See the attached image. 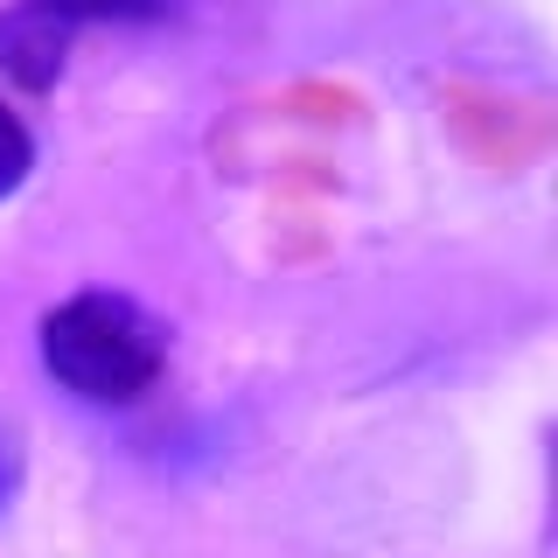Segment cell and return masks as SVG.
Wrapping results in <instances>:
<instances>
[{
    "label": "cell",
    "mask_w": 558,
    "mask_h": 558,
    "mask_svg": "<svg viewBox=\"0 0 558 558\" xmlns=\"http://www.w3.org/2000/svg\"><path fill=\"white\" fill-rule=\"evenodd\" d=\"M43 371L77 405H140L168 371V328L126 293H70L43 314Z\"/></svg>",
    "instance_id": "obj_1"
},
{
    "label": "cell",
    "mask_w": 558,
    "mask_h": 558,
    "mask_svg": "<svg viewBox=\"0 0 558 558\" xmlns=\"http://www.w3.org/2000/svg\"><path fill=\"white\" fill-rule=\"evenodd\" d=\"M168 0H14L0 14V70L22 92H49L63 77V49L84 22H161Z\"/></svg>",
    "instance_id": "obj_2"
},
{
    "label": "cell",
    "mask_w": 558,
    "mask_h": 558,
    "mask_svg": "<svg viewBox=\"0 0 558 558\" xmlns=\"http://www.w3.org/2000/svg\"><path fill=\"white\" fill-rule=\"evenodd\" d=\"M28 168H35V133L22 126V112L0 98V203L28 182Z\"/></svg>",
    "instance_id": "obj_3"
},
{
    "label": "cell",
    "mask_w": 558,
    "mask_h": 558,
    "mask_svg": "<svg viewBox=\"0 0 558 558\" xmlns=\"http://www.w3.org/2000/svg\"><path fill=\"white\" fill-rule=\"evenodd\" d=\"M14 488H22V453H14V440H8V433H0V517H8Z\"/></svg>",
    "instance_id": "obj_4"
}]
</instances>
